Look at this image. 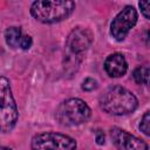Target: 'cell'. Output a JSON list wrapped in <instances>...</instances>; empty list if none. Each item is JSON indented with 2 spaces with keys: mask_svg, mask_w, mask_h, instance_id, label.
<instances>
[{
  "mask_svg": "<svg viewBox=\"0 0 150 150\" xmlns=\"http://www.w3.org/2000/svg\"><path fill=\"white\" fill-rule=\"evenodd\" d=\"M100 105L110 115L122 116L132 112L137 108L138 101L130 90L121 86H112L101 95Z\"/></svg>",
  "mask_w": 150,
  "mask_h": 150,
  "instance_id": "1",
  "label": "cell"
},
{
  "mask_svg": "<svg viewBox=\"0 0 150 150\" xmlns=\"http://www.w3.org/2000/svg\"><path fill=\"white\" fill-rule=\"evenodd\" d=\"M75 9V2L69 0H39L30 6V14L43 23H54L67 19Z\"/></svg>",
  "mask_w": 150,
  "mask_h": 150,
  "instance_id": "2",
  "label": "cell"
},
{
  "mask_svg": "<svg viewBox=\"0 0 150 150\" xmlns=\"http://www.w3.org/2000/svg\"><path fill=\"white\" fill-rule=\"evenodd\" d=\"M91 110L89 105L81 98H68L60 103L56 109L55 118L64 127L79 125L90 118Z\"/></svg>",
  "mask_w": 150,
  "mask_h": 150,
  "instance_id": "3",
  "label": "cell"
},
{
  "mask_svg": "<svg viewBox=\"0 0 150 150\" xmlns=\"http://www.w3.org/2000/svg\"><path fill=\"white\" fill-rule=\"evenodd\" d=\"M0 129L2 132L11 131L18 121V108L14 101L9 81L5 77H0Z\"/></svg>",
  "mask_w": 150,
  "mask_h": 150,
  "instance_id": "4",
  "label": "cell"
},
{
  "mask_svg": "<svg viewBox=\"0 0 150 150\" xmlns=\"http://www.w3.org/2000/svg\"><path fill=\"white\" fill-rule=\"evenodd\" d=\"M32 150H75L74 138L59 132H42L32 138Z\"/></svg>",
  "mask_w": 150,
  "mask_h": 150,
  "instance_id": "5",
  "label": "cell"
},
{
  "mask_svg": "<svg viewBox=\"0 0 150 150\" xmlns=\"http://www.w3.org/2000/svg\"><path fill=\"white\" fill-rule=\"evenodd\" d=\"M137 18V11L132 6H125L111 21L110 34L112 38L117 41H123L129 30L136 25Z\"/></svg>",
  "mask_w": 150,
  "mask_h": 150,
  "instance_id": "6",
  "label": "cell"
},
{
  "mask_svg": "<svg viewBox=\"0 0 150 150\" xmlns=\"http://www.w3.org/2000/svg\"><path fill=\"white\" fill-rule=\"evenodd\" d=\"M93 42V34L87 28H75L73 29L67 40H66V48L69 56L80 57L82 54L90 47Z\"/></svg>",
  "mask_w": 150,
  "mask_h": 150,
  "instance_id": "7",
  "label": "cell"
},
{
  "mask_svg": "<svg viewBox=\"0 0 150 150\" xmlns=\"http://www.w3.org/2000/svg\"><path fill=\"white\" fill-rule=\"evenodd\" d=\"M110 137L118 150H148V144L143 139L127 132L121 128H111Z\"/></svg>",
  "mask_w": 150,
  "mask_h": 150,
  "instance_id": "8",
  "label": "cell"
},
{
  "mask_svg": "<svg viewBox=\"0 0 150 150\" xmlns=\"http://www.w3.org/2000/svg\"><path fill=\"white\" fill-rule=\"evenodd\" d=\"M104 69L110 77H121L127 73L128 63L121 53H114L105 59Z\"/></svg>",
  "mask_w": 150,
  "mask_h": 150,
  "instance_id": "9",
  "label": "cell"
},
{
  "mask_svg": "<svg viewBox=\"0 0 150 150\" xmlns=\"http://www.w3.org/2000/svg\"><path fill=\"white\" fill-rule=\"evenodd\" d=\"M22 34H21V29L20 27H8L5 32V40L6 43L12 47V48H18L20 47L21 43V39H22Z\"/></svg>",
  "mask_w": 150,
  "mask_h": 150,
  "instance_id": "10",
  "label": "cell"
},
{
  "mask_svg": "<svg viewBox=\"0 0 150 150\" xmlns=\"http://www.w3.org/2000/svg\"><path fill=\"white\" fill-rule=\"evenodd\" d=\"M132 77L138 84L150 86V68L149 67H137L132 73Z\"/></svg>",
  "mask_w": 150,
  "mask_h": 150,
  "instance_id": "11",
  "label": "cell"
},
{
  "mask_svg": "<svg viewBox=\"0 0 150 150\" xmlns=\"http://www.w3.org/2000/svg\"><path fill=\"white\" fill-rule=\"evenodd\" d=\"M139 129L144 135L150 136V110L143 115L139 123Z\"/></svg>",
  "mask_w": 150,
  "mask_h": 150,
  "instance_id": "12",
  "label": "cell"
},
{
  "mask_svg": "<svg viewBox=\"0 0 150 150\" xmlns=\"http://www.w3.org/2000/svg\"><path fill=\"white\" fill-rule=\"evenodd\" d=\"M97 87H98V83H97V81H96L95 79H93V77H87V79L82 82V89H83L84 91H93V90H95Z\"/></svg>",
  "mask_w": 150,
  "mask_h": 150,
  "instance_id": "13",
  "label": "cell"
},
{
  "mask_svg": "<svg viewBox=\"0 0 150 150\" xmlns=\"http://www.w3.org/2000/svg\"><path fill=\"white\" fill-rule=\"evenodd\" d=\"M138 6L141 8L142 14L146 19H150V0H148V1H139L138 2Z\"/></svg>",
  "mask_w": 150,
  "mask_h": 150,
  "instance_id": "14",
  "label": "cell"
},
{
  "mask_svg": "<svg viewBox=\"0 0 150 150\" xmlns=\"http://www.w3.org/2000/svg\"><path fill=\"white\" fill-rule=\"evenodd\" d=\"M32 46V38L29 35H23L21 39V43H20V48L22 49H29Z\"/></svg>",
  "mask_w": 150,
  "mask_h": 150,
  "instance_id": "15",
  "label": "cell"
},
{
  "mask_svg": "<svg viewBox=\"0 0 150 150\" xmlns=\"http://www.w3.org/2000/svg\"><path fill=\"white\" fill-rule=\"evenodd\" d=\"M96 143H97L98 145L104 144V134H103L102 131H100V130L96 132Z\"/></svg>",
  "mask_w": 150,
  "mask_h": 150,
  "instance_id": "16",
  "label": "cell"
},
{
  "mask_svg": "<svg viewBox=\"0 0 150 150\" xmlns=\"http://www.w3.org/2000/svg\"><path fill=\"white\" fill-rule=\"evenodd\" d=\"M144 40H145V43L150 46V30H146L144 33Z\"/></svg>",
  "mask_w": 150,
  "mask_h": 150,
  "instance_id": "17",
  "label": "cell"
},
{
  "mask_svg": "<svg viewBox=\"0 0 150 150\" xmlns=\"http://www.w3.org/2000/svg\"><path fill=\"white\" fill-rule=\"evenodd\" d=\"M1 150H12L9 148H6V146H1Z\"/></svg>",
  "mask_w": 150,
  "mask_h": 150,
  "instance_id": "18",
  "label": "cell"
}]
</instances>
